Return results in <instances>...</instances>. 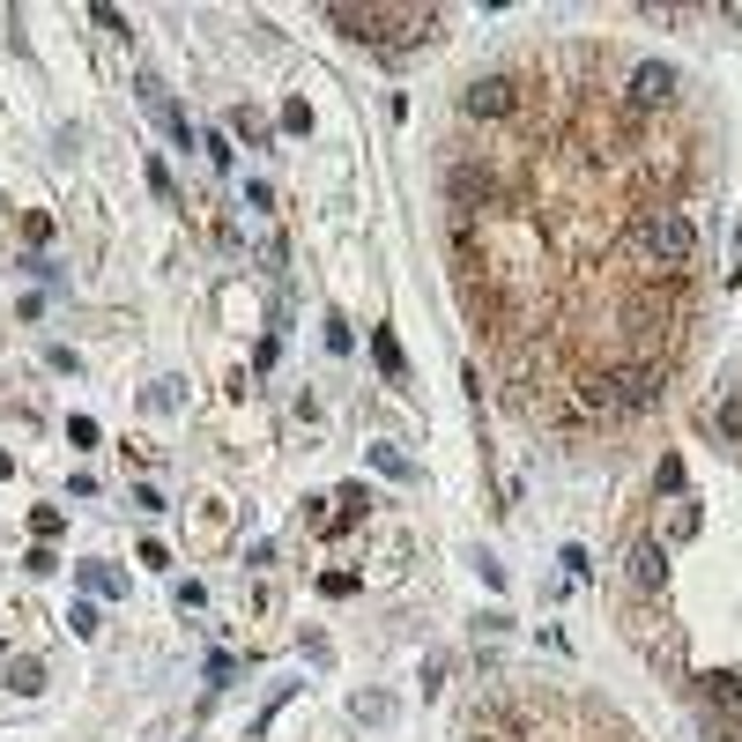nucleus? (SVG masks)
I'll list each match as a JSON object with an SVG mask.
<instances>
[{
    "mask_svg": "<svg viewBox=\"0 0 742 742\" xmlns=\"http://www.w3.org/2000/svg\"><path fill=\"white\" fill-rule=\"evenodd\" d=\"M639 246H646V260H660V268H683V260L698 252V231H691L683 208H654V215L639 223Z\"/></svg>",
    "mask_w": 742,
    "mask_h": 742,
    "instance_id": "1",
    "label": "nucleus"
},
{
    "mask_svg": "<svg viewBox=\"0 0 742 742\" xmlns=\"http://www.w3.org/2000/svg\"><path fill=\"white\" fill-rule=\"evenodd\" d=\"M660 394V371H617V379H594V401L609 409H646Z\"/></svg>",
    "mask_w": 742,
    "mask_h": 742,
    "instance_id": "2",
    "label": "nucleus"
},
{
    "mask_svg": "<svg viewBox=\"0 0 742 742\" xmlns=\"http://www.w3.org/2000/svg\"><path fill=\"white\" fill-rule=\"evenodd\" d=\"M460 104H468L475 120H505V112H512V75H475Z\"/></svg>",
    "mask_w": 742,
    "mask_h": 742,
    "instance_id": "3",
    "label": "nucleus"
},
{
    "mask_svg": "<svg viewBox=\"0 0 742 742\" xmlns=\"http://www.w3.org/2000/svg\"><path fill=\"white\" fill-rule=\"evenodd\" d=\"M631 104H639V112H660V104H676V67L646 60V67L631 75Z\"/></svg>",
    "mask_w": 742,
    "mask_h": 742,
    "instance_id": "4",
    "label": "nucleus"
},
{
    "mask_svg": "<svg viewBox=\"0 0 742 742\" xmlns=\"http://www.w3.org/2000/svg\"><path fill=\"white\" fill-rule=\"evenodd\" d=\"M631 586H646V594L668 586V557H660V542H639V549H631Z\"/></svg>",
    "mask_w": 742,
    "mask_h": 742,
    "instance_id": "5",
    "label": "nucleus"
},
{
    "mask_svg": "<svg viewBox=\"0 0 742 742\" xmlns=\"http://www.w3.org/2000/svg\"><path fill=\"white\" fill-rule=\"evenodd\" d=\"M83 586L89 594H126V579L112 572V565H83Z\"/></svg>",
    "mask_w": 742,
    "mask_h": 742,
    "instance_id": "6",
    "label": "nucleus"
},
{
    "mask_svg": "<svg viewBox=\"0 0 742 742\" xmlns=\"http://www.w3.org/2000/svg\"><path fill=\"white\" fill-rule=\"evenodd\" d=\"M8 683L30 698V691H45V668H38V660H15V668H8Z\"/></svg>",
    "mask_w": 742,
    "mask_h": 742,
    "instance_id": "7",
    "label": "nucleus"
},
{
    "mask_svg": "<svg viewBox=\"0 0 742 742\" xmlns=\"http://www.w3.org/2000/svg\"><path fill=\"white\" fill-rule=\"evenodd\" d=\"M371 349H379V364L394 371V379H401V371H409V364H401V349H394V334H386V327H371Z\"/></svg>",
    "mask_w": 742,
    "mask_h": 742,
    "instance_id": "8",
    "label": "nucleus"
},
{
    "mask_svg": "<svg viewBox=\"0 0 742 742\" xmlns=\"http://www.w3.org/2000/svg\"><path fill=\"white\" fill-rule=\"evenodd\" d=\"M720 431L742 438V386H728V401H720Z\"/></svg>",
    "mask_w": 742,
    "mask_h": 742,
    "instance_id": "9",
    "label": "nucleus"
},
{
    "mask_svg": "<svg viewBox=\"0 0 742 742\" xmlns=\"http://www.w3.org/2000/svg\"><path fill=\"white\" fill-rule=\"evenodd\" d=\"M371 460H379L386 475H401V483H409V475H416V468H409V460H401V454H394V446H371Z\"/></svg>",
    "mask_w": 742,
    "mask_h": 742,
    "instance_id": "10",
    "label": "nucleus"
},
{
    "mask_svg": "<svg viewBox=\"0 0 742 742\" xmlns=\"http://www.w3.org/2000/svg\"><path fill=\"white\" fill-rule=\"evenodd\" d=\"M283 126H289V134H305V126H312V104H297V97H289V104H283Z\"/></svg>",
    "mask_w": 742,
    "mask_h": 742,
    "instance_id": "11",
    "label": "nucleus"
},
{
    "mask_svg": "<svg viewBox=\"0 0 742 742\" xmlns=\"http://www.w3.org/2000/svg\"><path fill=\"white\" fill-rule=\"evenodd\" d=\"M231 126H238V134H246V141H252V149H260V141H268V126H260V120H252V112H231Z\"/></svg>",
    "mask_w": 742,
    "mask_h": 742,
    "instance_id": "12",
    "label": "nucleus"
}]
</instances>
